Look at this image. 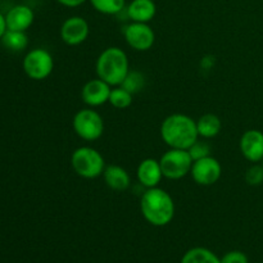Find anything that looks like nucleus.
<instances>
[{
	"mask_svg": "<svg viewBox=\"0 0 263 263\" xmlns=\"http://www.w3.org/2000/svg\"><path fill=\"white\" fill-rule=\"evenodd\" d=\"M193 158L186 149L170 148L159 159L163 177L168 180H180L190 174Z\"/></svg>",
	"mask_w": 263,
	"mask_h": 263,
	"instance_id": "39448f33",
	"label": "nucleus"
},
{
	"mask_svg": "<svg viewBox=\"0 0 263 263\" xmlns=\"http://www.w3.org/2000/svg\"><path fill=\"white\" fill-rule=\"evenodd\" d=\"M136 176H138L139 182L146 189L157 187L159 182L162 181V177H163L161 163L154 158L143 159L139 163L138 170H136Z\"/></svg>",
	"mask_w": 263,
	"mask_h": 263,
	"instance_id": "ddd939ff",
	"label": "nucleus"
},
{
	"mask_svg": "<svg viewBox=\"0 0 263 263\" xmlns=\"http://www.w3.org/2000/svg\"><path fill=\"white\" fill-rule=\"evenodd\" d=\"M110 91H112V86L98 77V79L89 80L82 86L81 98L85 104L89 107H100L108 103Z\"/></svg>",
	"mask_w": 263,
	"mask_h": 263,
	"instance_id": "9b49d317",
	"label": "nucleus"
},
{
	"mask_svg": "<svg viewBox=\"0 0 263 263\" xmlns=\"http://www.w3.org/2000/svg\"><path fill=\"white\" fill-rule=\"evenodd\" d=\"M143 217L153 226H166L175 217V202L171 195L161 187H151L140 199Z\"/></svg>",
	"mask_w": 263,
	"mask_h": 263,
	"instance_id": "f03ea898",
	"label": "nucleus"
},
{
	"mask_svg": "<svg viewBox=\"0 0 263 263\" xmlns=\"http://www.w3.org/2000/svg\"><path fill=\"white\" fill-rule=\"evenodd\" d=\"M8 27H7V21H5V15H3L2 13H0V40H2V37L4 36V33L7 32Z\"/></svg>",
	"mask_w": 263,
	"mask_h": 263,
	"instance_id": "bb28decb",
	"label": "nucleus"
},
{
	"mask_svg": "<svg viewBox=\"0 0 263 263\" xmlns=\"http://www.w3.org/2000/svg\"><path fill=\"white\" fill-rule=\"evenodd\" d=\"M35 20L33 10L27 5H15L5 15L8 30L27 31Z\"/></svg>",
	"mask_w": 263,
	"mask_h": 263,
	"instance_id": "4468645a",
	"label": "nucleus"
},
{
	"mask_svg": "<svg viewBox=\"0 0 263 263\" xmlns=\"http://www.w3.org/2000/svg\"><path fill=\"white\" fill-rule=\"evenodd\" d=\"M157 13L153 0H133L127 7V15L133 22L148 23Z\"/></svg>",
	"mask_w": 263,
	"mask_h": 263,
	"instance_id": "dca6fc26",
	"label": "nucleus"
},
{
	"mask_svg": "<svg viewBox=\"0 0 263 263\" xmlns=\"http://www.w3.org/2000/svg\"><path fill=\"white\" fill-rule=\"evenodd\" d=\"M162 140L174 149H189L199 138L197 121L182 113H174L161 125Z\"/></svg>",
	"mask_w": 263,
	"mask_h": 263,
	"instance_id": "f257e3e1",
	"label": "nucleus"
},
{
	"mask_svg": "<svg viewBox=\"0 0 263 263\" xmlns=\"http://www.w3.org/2000/svg\"><path fill=\"white\" fill-rule=\"evenodd\" d=\"M133 97L134 95L122 86H115L110 91L108 103L116 109H126L133 104Z\"/></svg>",
	"mask_w": 263,
	"mask_h": 263,
	"instance_id": "aec40b11",
	"label": "nucleus"
},
{
	"mask_svg": "<svg viewBox=\"0 0 263 263\" xmlns=\"http://www.w3.org/2000/svg\"><path fill=\"white\" fill-rule=\"evenodd\" d=\"M72 126H73L76 135L86 141L98 140L104 133L103 117L91 108L80 109L74 115Z\"/></svg>",
	"mask_w": 263,
	"mask_h": 263,
	"instance_id": "423d86ee",
	"label": "nucleus"
},
{
	"mask_svg": "<svg viewBox=\"0 0 263 263\" xmlns=\"http://www.w3.org/2000/svg\"><path fill=\"white\" fill-rule=\"evenodd\" d=\"M99 79L109 84L110 86H120L130 71L127 54L117 46L104 49L98 57L95 64Z\"/></svg>",
	"mask_w": 263,
	"mask_h": 263,
	"instance_id": "7ed1b4c3",
	"label": "nucleus"
},
{
	"mask_svg": "<svg viewBox=\"0 0 263 263\" xmlns=\"http://www.w3.org/2000/svg\"><path fill=\"white\" fill-rule=\"evenodd\" d=\"M90 27L85 18L80 15L69 17L62 23L61 39L64 44L69 46H76L86 41L89 37Z\"/></svg>",
	"mask_w": 263,
	"mask_h": 263,
	"instance_id": "9d476101",
	"label": "nucleus"
},
{
	"mask_svg": "<svg viewBox=\"0 0 263 263\" xmlns=\"http://www.w3.org/2000/svg\"><path fill=\"white\" fill-rule=\"evenodd\" d=\"M54 59L46 49L36 48L28 51L23 59V71L31 80L41 81L53 72Z\"/></svg>",
	"mask_w": 263,
	"mask_h": 263,
	"instance_id": "0eeeda50",
	"label": "nucleus"
},
{
	"mask_svg": "<svg viewBox=\"0 0 263 263\" xmlns=\"http://www.w3.org/2000/svg\"><path fill=\"white\" fill-rule=\"evenodd\" d=\"M187 152L190 153L192 156L193 161H198V159H202L204 157L211 156V146L208 145V143L205 141H200L197 140L189 149Z\"/></svg>",
	"mask_w": 263,
	"mask_h": 263,
	"instance_id": "b1692460",
	"label": "nucleus"
},
{
	"mask_svg": "<svg viewBox=\"0 0 263 263\" xmlns=\"http://www.w3.org/2000/svg\"><path fill=\"white\" fill-rule=\"evenodd\" d=\"M190 175L198 185L210 186L220 180L221 175H222V167L217 159L208 156L193 162Z\"/></svg>",
	"mask_w": 263,
	"mask_h": 263,
	"instance_id": "6e6552de",
	"label": "nucleus"
},
{
	"mask_svg": "<svg viewBox=\"0 0 263 263\" xmlns=\"http://www.w3.org/2000/svg\"><path fill=\"white\" fill-rule=\"evenodd\" d=\"M222 263H248V257L246 253L240 251L228 252L225 256L221 258Z\"/></svg>",
	"mask_w": 263,
	"mask_h": 263,
	"instance_id": "393cba45",
	"label": "nucleus"
},
{
	"mask_svg": "<svg viewBox=\"0 0 263 263\" xmlns=\"http://www.w3.org/2000/svg\"><path fill=\"white\" fill-rule=\"evenodd\" d=\"M95 10L102 14H118L125 8L126 0H89Z\"/></svg>",
	"mask_w": 263,
	"mask_h": 263,
	"instance_id": "412c9836",
	"label": "nucleus"
},
{
	"mask_svg": "<svg viewBox=\"0 0 263 263\" xmlns=\"http://www.w3.org/2000/svg\"><path fill=\"white\" fill-rule=\"evenodd\" d=\"M103 179L107 186L115 192H125L131 184V177L128 172L118 164L105 166L103 171Z\"/></svg>",
	"mask_w": 263,
	"mask_h": 263,
	"instance_id": "2eb2a0df",
	"label": "nucleus"
},
{
	"mask_svg": "<svg viewBox=\"0 0 263 263\" xmlns=\"http://www.w3.org/2000/svg\"><path fill=\"white\" fill-rule=\"evenodd\" d=\"M61 5H64L67 8H76L80 7L81 4H84L86 0H57Z\"/></svg>",
	"mask_w": 263,
	"mask_h": 263,
	"instance_id": "a878e982",
	"label": "nucleus"
},
{
	"mask_svg": "<svg viewBox=\"0 0 263 263\" xmlns=\"http://www.w3.org/2000/svg\"><path fill=\"white\" fill-rule=\"evenodd\" d=\"M246 181L251 186L263 184V164L253 163L246 172Z\"/></svg>",
	"mask_w": 263,
	"mask_h": 263,
	"instance_id": "5701e85b",
	"label": "nucleus"
},
{
	"mask_svg": "<svg viewBox=\"0 0 263 263\" xmlns=\"http://www.w3.org/2000/svg\"><path fill=\"white\" fill-rule=\"evenodd\" d=\"M262 164H263V161H262Z\"/></svg>",
	"mask_w": 263,
	"mask_h": 263,
	"instance_id": "c85d7f7f",
	"label": "nucleus"
},
{
	"mask_svg": "<svg viewBox=\"0 0 263 263\" xmlns=\"http://www.w3.org/2000/svg\"><path fill=\"white\" fill-rule=\"evenodd\" d=\"M120 86H122L123 89H126L133 95L136 94V92L143 90L144 86H145L144 74L139 71H128L127 76L125 77V80H123Z\"/></svg>",
	"mask_w": 263,
	"mask_h": 263,
	"instance_id": "4be33fe9",
	"label": "nucleus"
},
{
	"mask_svg": "<svg viewBox=\"0 0 263 263\" xmlns=\"http://www.w3.org/2000/svg\"><path fill=\"white\" fill-rule=\"evenodd\" d=\"M0 3H2V0H0Z\"/></svg>",
	"mask_w": 263,
	"mask_h": 263,
	"instance_id": "cd10ccee",
	"label": "nucleus"
},
{
	"mask_svg": "<svg viewBox=\"0 0 263 263\" xmlns=\"http://www.w3.org/2000/svg\"><path fill=\"white\" fill-rule=\"evenodd\" d=\"M241 154L247 161L258 163L263 161V133L259 130H248L241 135L239 143Z\"/></svg>",
	"mask_w": 263,
	"mask_h": 263,
	"instance_id": "f8f14e48",
	"label": "nucleus"
},
{
	"mask_svg": "<svg viewBox=\"0 0 263 263\" xmlns=\"http://www.w3.org/2000/svg\"><path fill=\"white\" fill-rule=\"evenodd\" d=\"M71 166L73 171L84 179H97L105 168L102 154L91 146H80L72 153Z\"/></svg>",
	"mask_w": 263,
	"mask_h": 263,
	"instance_id": "20e7f679",
	"label": "nucleus"
},
{
	"mask_svg": "<svg viewBox=\"0 0 263 263\" xmlns=\"http://www.w3.org/2000/svg\"><path fill=\"white\" fill-rule=\"evenodd\" d=\"M197 127L200 138L212 139L220 134L221 128H222V122L218 116L213 115V113H205V115L200 116L199 120L197 121Z\"/></svg>",
	"mask_w": 263,
	"mask_h": 263,
	"instance_id": "f3484780",
	"label": "nucleus"
},
{
	"mask_svg": "<svg viewBox=\"0 0 263 263\" xmlns=\"http://www.w3.org/2000/svg\"><path fill=\"white\" fill-rule=\"evenodd\" d=\"M123 35L126 43L138 51L149 50L156 41V33L148 23L131 22L125 27Z\"/></svg>",
	"mask_w": 263,
	"mask_h": 263,
	"instance_id": "1a4fd4ad",
	"label": "nucleus"
},
{
	"mask_svg": "<svg viewBox=\"0 0 263 263\" xmlns=\"http://www.w3.org/2000/svg\"><path fill=\"white\" fill-rule=\"evenodd\" d=\"M180 263H222L212 251L203 247L192 248L182 256Z\"/></svg>",
	"mask_w": 263,
	"mask_h": 263,
	"instance_id": "6ab92c4d",
	"label": "nucleus"
},
{
	"mask_svg": "<svg viewBox=\"0 0 263 263\" xmlns=\"http://www.w3.org/2000/svg\"><path fill=\"white\" fill-rule=\"evenodd\" d=\"M0 41L5 49L14 51V53L23 51L28 45V37L25 31L7 30V32L4 33Z\"/></svg>",
	"mask_w": 263,
	"mask_h": 263,
	"instance_id": "a211bd4d",
	"label": "nucleus"
}]
</instances>
